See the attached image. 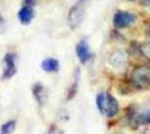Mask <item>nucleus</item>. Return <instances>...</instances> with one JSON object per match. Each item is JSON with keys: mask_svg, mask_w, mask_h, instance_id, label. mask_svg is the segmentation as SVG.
<instances>
[{"mask_svg": "<svg viewBox=\"0 0 150 134\" xmlns=\"http://www.w3.org/2000/svg\"><path fill=\"white\" fill-rule=\"evenodd\" d=\"M96 104L100 113L107 118L114 117L119 111V104L111 94L99 93L97 96Z\"/></svg>", "mask_w": 150, "mask_h": 134, "instance_id": "1", "label": "nucleus"}, {"mask_svg": "<svg viewBox=\"0 0 150 134\" xmlns=\"http://www.w3.org/2000/svg\"><path fill=\"white\" fill-rule=\"evenodd\" d=\"M131 83L138 90L150 89V67L139 66L135 68L131 74Z\"/></svg>", "mask_w": 150, "mask_h": 134, "instance_id": "2", "label": "nucleus"}, {"mask_svg": "<svg viewBox=\"0 0 150 134\" xmlns=\"http://www.w3.org/2000/svg\"><path fill=\"white\" fill-rule=\"evenodd\" d=\"M89 2L90 0H77L70 8L68 14V24L72 29L78 27L83 22Z\"/></svg>", "mask_w": 150, "mask_h": 134, "instance_id": "3", "label": "nucleus"}, {"mask_svg": "<svg viewBox=\"0 0 150 134\" xmlns=\"http://www.w3.org/2000/svg\"><path fill=\"white\" fill-rule=\"evenodd\" d=\"M135 20H136V16L134 14L128 11H119L114 14L113 25L119 29L126 28L131 25L132 24H134Z\"/></svg>", "mask_w": 150, "mask_h": 134, "instance_id": "4", "label": "nucleus"}, {"mask_svg": "<svg viewBox=\"0 0 150 134\" xmlns=\"http://www.w3.org/2000/svg\"><path fill=\"white\" fill-rule=\"evenodd\" d=\"M130 119L136 126L150 124V105L134 110L131 113Z\"/></svg>", "mask_w": 150, "mask_h": 134, "instance_id": "5", "label": "nucleus"}, {"mask_svg": "<svg viewBox=\"0 0 150 134\" xmlns=\"http://www.w3.org/2000/svg\"><path fill=\"white\" fill-rule=\"evenodd\" d=\"M4 71H3V78L10 79L11 78L17 71L16 66V55L11 53H8L4 56Z\"/></svg>", "mask_w": 150, "mask_h": 134, "instance_id": "6", "label": "nucleus"}, {"mask_svg": "<svg viewBox=\"0 0 150 134\" xmlns=\"http://www.w3.org/2000/svg\"><path fill=\"white\" fill-rule=\"evenodd\" d=\"M76 53L79 61L83 64L86 63L91 58V52L89 44L84 39H82L77 43L76 47Z\"/></svg>", "mask_w": 150, "mask_h": 134, "instance_id": "7", "label": "nucleus"}, {"mask_svg": "<svg viewBox=\"0 0 150 134\" xmlns=\"http://www.w3.org/2000/svg\"><path fill=\"white\" fill-rule=\"evenodd\" d=\"M109 61L113 68L116 69H120L126 67L127 63V55L121 50H116L110 55Z\"/></svg>", "mask_w": 150, "mask_h": 134, "instance_id": "8", "label": "nucleus"}, {"mask_svg": "<svg viewBox=\"0 0 150 134\" xmlns=\"http://www.w3.org/2000/svg\"><path fill=\"white\" fill-rule=\"evenodd\" d=\"M18 18L22 25H28L34 18V11L33 6L23 5L18 12Z\"/></svg>", "mask_w": 150, "mask_h": 134, "instance_id": "9", "label": "nucleus"}, {"mask_svg": "<svg viewBox=\"0 0 150 134\" xmlns=\"http://www.w3.org/2000/svg\"><path fill=\"white\" fill-rule=\"evenodd\" d=\"M41 68L45 72L47 73H54L59 70L60 65L59 61L54 58H47L41 63Z\"/></svg>", "mask_w": 150, "mask_h": 134, "instance_id": "10", "label": "nucleus"}, {"mask_svg": "<svg viewBox=\"0 0 150 134\" xmlns=\"http://www.w3.org/2000/svg\"><path fill=\"white\" fill-rule=\"evenodd\" d=\"M33 96H34V97L38 103L42 104L44 102V100H45V90L41 84H40V83L35 84L33 88Z\"/></svg>", "mask_w": 150, "mask_h": 134, "instance_id": "11", "label": "nucleus"}, {"mask_svg": "<svg viewBox=\"0 0 150 134\" xmlns=\"http://www.w3.org/2000/svg\"><path fill=\"white\" fill-rule=\"evenodd\" d=\"M16 126V122L13 120L8 121L4 123L0 129V134H11L15 129Z\"/></svg>", "mask_w": 150, "mask_h": 134, "instance_id": "12", "label": "nucleus"}, {"mask_svg": "<svg viewBox=\"0 0 150 134\" xmlns=\"http://www.w3.org/2000/svg\"><path fill=\"white\" fill-rule=\"evenodd\" d=\"M141 52L146 58L150 60V42L145 43L141 47Z\"/></svg>", "mask_w": 150, "mask_h": 134, "instance_id": "13", "label": "nucleus"}, {"mask_svg": "<svg viewBox=\"0 0 150 134\" xmlns=\"http://www.w3.org/2000/svg\"><path fill=\"white\" fill-rule=\"evenodd\" d=\"M6 31V23L4 18H3L2 14L0 13V33H4Z\"/></svg>", "mask_w": 150, "mask_h": 134, "instance_id": "14", "label": "nucleus"}, {"mask_svg": "<svg viewBox=\"0 0 150 134\" xmlns=\"http://www.w3.org/2000/svg\"><path fill=\"white\" fill-rule=\"evenodd\" d=\"M38 0H24V5H29V6H33L36 4Z\"/></svg>", "mask_w": 150, "mask_h": 134, "instance_id": "15", "label": "nucleus"}, {"mask_svg": "<svg viewBox=\"0 0 150 134\" xmlns=\"http://www.w3.org/2000/svg\"><path fill=\"white\" fill-rule=\"evenodd\" d=\"M131 1H136V0H131Z\"/></svg>", "mask_w": 150, "mask_h": 134, "instance_id": "16", "label": "nucleus"}]
</instances>
